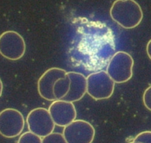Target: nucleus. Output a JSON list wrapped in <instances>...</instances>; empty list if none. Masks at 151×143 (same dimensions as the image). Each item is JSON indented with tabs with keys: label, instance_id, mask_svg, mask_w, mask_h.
<instances>
[{
	"label": "nucleus",
	"instance_id": "nucleus-1",
	"mask_svg": "<svg viewBox=\"0 0 151 143\" xmlns=\"http://www.w3.org/2000/svg\"><path fill=\"white\" fill-rule=\"evenodd\" d=\"M114 22L125 29H133L140 25L143 20L142 8L135 0H116L110 10Z\"/></svg>",
	"mask_w": 151,
	"mask_h": 143
},
{
	"label": "nucleus",
	"instance_id": "nucleus-2",
	"mask_svg": "<svg viewBox=\"0 0 151 143\" xmlns=\"http://www.w3.org/2000/svg\"><path fill=\"white\" fill-rule=\"evenodd\" d=\"M133 65L134 61L130 53L118 51L110 59L106 72L114 82L122 84L132 78Z\"/></svg>",
	"mask_w": 151,
	"mask_h": 143
},
{
	"label": "nucleus",
	"instance_id": "nucleus-3",
	"mask_svg": "<svg viewBox=\"0 0 151 143\" xmlns=\"http://www.w3.org/2000/svg\"><path fill=\"white\" fill-rule=\"evenodd\" d=\"M114 88L115 82L105 71L93 73L87 77V93L94 100L110 98Z\"/></svg>",
	"mask_w": 151,
	"mask_h": 143
},
{
	"label": "nucleus",
	"instance_id": "nucleus-4",
	"mask_svg": "<svg viewBox=\"0 0 151 143\" xmlns=\"http://www.w3.org/2000/svg\"><path fill=\"white\" fill-rule=\"evenodd\" d=\"M26 45L21 35L14 30H7L0 35V54L8 60L17 61L25 53Z\"/></svg>",
	"mask_w": 151,
	"mask_h": 143
},
{
	"label": "nucleus",
	"instance_id": "nucleus-5",
	"mask_svg": "<svg viewBox=\"0 0 151 143\" xmlns=\"http://www.w3.org/2000/svg\"><path fill=\"white\" fill-rule=\"evenodd\" d=\"M26 122L29 131L41 138L53 133L56 125L48 110L44 108H37L30 111Z\"/></svg>",
	"mask_w": 151,
	"mask_h": 143
},
{
	"label": "nucleus",
	"instance_id": "nucleus-6",
	"mask_svg": "<svg viewBox=\"0 0 151 143\" xmlns=\"http://www.w3.org/2000/svg\"><path fill=\"white\" fill-rule=\"evenodd\" d=\"M24 118L19 110L6 108L0 112V134L5 138L19 136L24 128Z\"/></svg>",
	"mask_w": 151,
	"mask_h": 143
},
{
	"label": "nucleus",
	"instance_id": "nucleus-7",
	"mask_svg": "<svg viewBox=\"0 0 151 143\" xmlns=\"http://www.w3.org/2000/svg\"><path fill=\"white\" fill-rule=\"evenodd\" d=\"M62 134L68 143H92L96 131L90 122L76 119L64 128Z\"/></svg>",
	"mask_w": 151,
	"mask_h": 143
},
{
	"label": "nucleus",
	"instance_id": "nucleus-8",
	"mask_svg": "<svg viewBox=\"0 0 151 143\" xmlns=\"http://www.w3.org/2000/svg\"><path fill=\"white\" fill-rule=\"evenodd\" d=\"M48 111L55 125L59 127H65L76 119V110L73 103L62 100H56L52 102Z\"/></svg>",
	"mask_w": 151,
	"mask_h": 143
},
{
	"label": "nucleus",
	"instance_id": "nucleus-9",
	"mask_svg": "<svg viewBox=\"0 0 151 143\" xmlns=\"http://www.w3.org/2000/svg\"><path fill=\"white\" fill-rule=\"evenodd\" d=\"M65 70L59 68H51L44 72L38 80V92L45 100L53 102L56 98L53 94V86L59 79L67 75Z\"/></svg>",
	"mask_w": 151,
	"mask_h": 143
},
{
	"label": "nucleus",
	"instance_id": "nucleus-10",
	"mask_svg": "<svg viewBox=\"0 0 151 143\" xmlns=\"http://www.w3.org/2000/svg\"><path fill=\"white\" fill-rule=\"evenodd\" d=\"M67 75L70 79V84L69 91L62 100L70 103L79 101L87 93V77L74 71L68 72Z\"/></svg>",
	"mask_w": 151,
	"mask_h": 143
},
{
	"label": "nucleus",
	"instance_id": "nucleus-11",
	"mask_svg": "<svg viewBox=\"0 0 151 143\" xmlns=\"http://www.w3.org/2000/svg\"><path fill=\"white\" fill-rule=\"evenodd\" d=\"M70 84V79L68 75L59 79L53 86V94L56 100H62L68 93Z\"/></svg>",
	"mask_w": 151,
	"mask_h": 143
},
{
	"label": "nucleus",
	"instance_id": "nucleus-12",
	"mask_svg": "<svg viewBox=\"0 0 151 143\" xmlns=\"http://www.w3.org/2000/svg\"><path fill=\"white\" fill-rule=\"evenodd\" d=\"M17 143H42V138L30 131L22 134Z\"/></svg>",
	"mask_w": 151,
	"mask_h": 143
},
{
	"label": "nucleus",
	"instance_id": "nucleus-13",
	"mask_svg": "<svg viewBox=\"0 0 151 143\" xmlns=\"http://www.w3.org/2000/svg\"><path fill=\"white\" fill-rule=\"evenodd\" d=\"M42 143H68L63 134L59 133H51L49 135L43 137Z\"/></svg>",
	"mask_w": 151,
	"mask_h": 143
},
{
	"label": "nucleus",
	"instance_id": "nucleus-14",
	"mask_svg": "<svg viewBox=\"0 0 151 143\" xmlns=\"http://www.w3.org/2000/svg\"><path fill=\"white\" fill-rule=\"evenodd\" d=\"M133 141L140 142L142 143H151V131H146L139 133L136 136Z\"/></svg>",
	"mask_w": 151,
	"mask_h": 143
},
{
	"label": "nucleus",
	"instance_id": "nucleus-15",
	"mask_svg": "<svg viewBox=\"0 0 151 143\" xmlns=\"http://www.w3.org/2000/svg\"><path fill=\"white\" fill-rule=\"evenodd\" d=\"M143 103L145 108L151 111V86L148 87L144 93Z\"/></svg>",
	"mask_w": 151,
	"mask_h": 143
},
{
	"label": "nucleus",
	"instance_id": "nucleus-16",
	"mask_svg": "<svg viewBox=\"0 0 151 143\" xmlns=\"http://www.w3.org/2000/svg\"><path fill=\"white\" fill-rule=\"evenodd\" d=\"M146 51H147V53L148 57L151 59V39H150L149 42H147Z\"/></svg>",
	"mask_w": 151,
	"mask_h": 143
},
{
	"label": "nucleus",
	"instance_id": "nucleus-17",
	"mask_svg": "<svg viewBox=\"0 0 151 143\" xmlns=\"http://www.w3.org/2000/svg\"><path fill=\"white\" fill-rule=\"evenodd\" d=\"M2 92H3V83H2V79L0 78V97L2 95Z\"/></svg>",
	"mask_w": 151,
	"mask_h": 143
},
{
	"label": "nucleus",
	"instance_id": "nucleus-18",
	"mask_svg": "<svg viewBox=\"0 0 151 143\" xmlns=\"http://www.w3.org/2000/svg\"><path fill=\"white\" fill-rule=\"evenodd\" d=\"M132 143H142V142H136V141H133V142H132Z\"/></svg>",
	"mask_w": 151,
	"mask_h": 143
},
{
	"label": "nucleus",
	"instance_id": "nucleus-19",
	"mask_svg": "<svg viewBox=\"0 0 151 143\" xmlns=\"http://www.w3.org/2000/svg\"><path fill=\"white\" fill-rule=\"evenodd\" d=\"M129 143H132V142H129Z\"/></svg>",
	"mask_w": 151,
	"mask_h": 143
}]
</instances>
